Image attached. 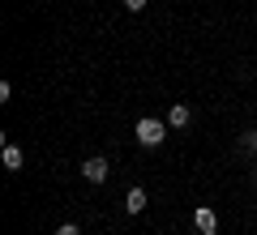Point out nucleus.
<instances>
[{
	"instance_id": "7ed1b4c3",
	"label": "nucleus",
	"mask_w": 257,
	"mask_h": 235,
	"mask_svg": "<svg viewBox=\"0 0 257 235\" xmlns=\"http://www.w3.org/2000/svg\"><path fill=\"white\" fill-rule=\"evenodd\" d=\"M193 222H197V231H202V235H219V218H214L210 205H197V209H193Z\"/></svg>"
},
{
	"instance_id": "1a4fd4ad",
	"label": "nucleus",
	"mask_w": 257,
	"mask_h": 235,
	"mask_svg": "<svg viewBox=\"0 0 257 235\" xmlns=\"http://www.w3.org/2000/svg\"><path fill=\"white\" fill-rule=\"evenodd\" d=\"M124 9L128 13H142V9H146V0H124Z\"/></svg>"
},
{
	"instance_id": "39448f33",
	"label": "nucleus",
	"mask_w": 257,
	"mask_h": 235,
	"mask_svg": "<svg viewBox=\"0 0 257 235\" xmlns=\"http://www.w3.org/2000/svg\"><path fill=\"white\" fill-rule=\"evenodd\" d=\"M189 120H193V111L184 107V103H176V107L167 111V124H172V128H184V124H189Z\"/></svg>"
},
{
	"instance_id": "0eeeda50",
	"label": "nucleus",
	"mask_w": 257,
	"mask_h": 235,
	"mask_svg": "<svg viewBox=\"0 0 257 235\" xmlns=\"http://www.w3.org/2000/svg\"><path fill=\"white\" fill-rule=\"evenodd\" d=\"M5 167H9V171L22 167V150H18V145H5Z\"/></svg>"
},
{
	"instance_id": "20e7f679",
	"label": "nucleus",
	"mask_w": 257,
	"mask_h": 235,
	"mask_svg": "<svg viewBox=\"0 0 257 235\" xmlns=\"http://www.w3.org/2000/svg\"><path fill=\"white\" fill-rule=\"evenodd\" d=\"M124 209H128V214H142V209H146V188H128Z\"/></svg>"
},
{
	"instance_id": "f257e3e1",
	"label": "nucleus",
	"mask_w": 257,
	"mask_h": 235,
	"mask_svg": "<svg viewBox=\"0 0 257 235\" xmlns=\"http://www.w3.org/2000/svg\"><path fill=\"white\" fill-rule=\"evenodd\" d=\"M133 137H138L142 145H163V137H167V128H163V120H155V116H142L138 120V128H133Z\"/></svg>"
},
{
	"instance_id": "6e6552de",
	"label": "nucleus",
	"mask_w": 257,
	"mask_h": 235,
	"mask_svg": "<svg viewBox=\"0 0 257 235\" xmlns=\"http://www.w3.org/2000/svg\"><path fill=\"white\" fill-rule=\"evenodd\" d=\"M56 235H82V231H77V222H60V226H56Z\"/></svg>"
},
{
	"instance_id": "f03ea898",
	"label": "nucleus",
	"mask_w": 257,
	"mask_h": 235,
	"mask_svg": "<svg viewBox=\"0 0 257 235\" xmlns=\"http://www.w3.org/2000/svg\"><path fill=\"white\" fill-rule=\"evenodd\" d=\"M107 171H111V167H107L103 154H94V158H86V163H82V175H86L90 184H103V180H107Z\"/></svg>"
},
{
	"instance_id": "423d86ee",
	"label": "nucleus",
	"mask_w": 257,
	"mask_h": 235,
	"mask_svg": "<svg viewBox=\"0 0 257 235\" xmlns=\"http://www.w3.org/2000/svg\"><path fill=\"white\" fill-rule=\"evenodd\" d=\"M240 150H244V154H257V128H244V133H240Z\"/></svg>"
},
{
	"instance_id": "9d476101",
	"label": "nucleus",
	"mask_w": 257,
	"mask_h": 235,
	"mask_svg": "<svg viewBox=\"0 0 257 235\" xmlns=\"http://www.w3.org/2000/svg\"><path fill=\"white\" fill-rule=\"evenodd\" d=\"M253 184H257V175H253Z\"/></svg>"
}]
</instances>
